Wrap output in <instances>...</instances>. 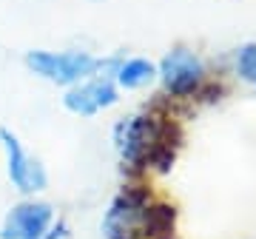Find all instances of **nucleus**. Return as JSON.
<instances>
[{
	"instance_id": "obj_1",
	"label": "nucleus",
	"mask_w": 256,
	"mask_h": 239,
	"mask_svg": "<svg viewBox=\"0 0 256 239\" xmlns=\"http://www.w3.org/2000/svg\"><path fill=\"white\" fill-rule=\"evenodd\" d=\"M111 142L122 168L128 171H148V168L168 171L176 154L174 126L154 111L120 117L111 128Z\"/></svg>"
},
{
	"instance_id": "obj_2",
	"label": "nucleus",
	"mask_w": 256,
	"mask_h": 239,
	"mask_svg": "<svg viewBox=\"0 0 256 239\" xmlns=\"http://www.w3.org/2000/svg\"><path fill=\"white\" fill-rule=\"evenodd\" d=\"M100 230L102 239H171L174 208L156 202L142 185H126L111 196Z\"/></svg>"
},
{
	"instance_id": "obj_3",
	"label": "nucleus",
	"mask_w": 256,
	"mask_h": 239,
	"mask_svg": "<svg viewBox=\"0 0 256 239\" xmlns=\"http://www.w3.org/2000/svg\"><path fill=\"white\" fill-rule=\"evenodd\" d=\"M23 63L34 77L52 86H60V88H72L94 74L106 72V60L92 54V52H82V48H63V52L28 48L23 54Z\"/></svg>"
},
{
	"instance_id": "obj_4",
	"label": "nucleus",
	"mask_w": 256,
	"mask_h": 239,
	"mask_svg": "<svg viewBox=\"0 0 256 239\" xmlns=\"http://www.w3.org/2000/svg\"><path fill=\"white\" fill-rule=\"evenodd\" d=\"M156 80L162 92L174 100H191L200 97L208 86V68L196 52L185 46L171 48L168 54L156 63Z\"/></svg>"
},
{
	"instance_id": "obj_5",
	"label": "nucleus",
	"mask_w": 256,
	"mask_h": 239,
	"mask_svg": "<svg viewBox=\"0 0 256 239\" xmlns=\"http://www.w3.org/2000/svg\"><path fill=\"white\" fill-rule=\"evenodd\" d=\"M0 151L6 162V176L20 196H37L48 188V171L12 128L0 126Z\"/></svg>"
},
{
	"instance_id": "obj_6",
	"label": "nucleus",
	"mask_w": 256,
	"mask_h": 239,
	"mask_svg": "<svg viewBox=\"0 0 256 239\" xmlns=\"http://www.w3.org/2000/svg\"><path fill=\"white\" fill-rule=\"evenodd\" d=\"M57 220L54 205L40 196H23L6 211L0 222V239H43Z\"/></svg>"
},
{
	"instance_id": "obj_7",
	"label": "nucleus",
	"mask_w": 256,
	"mask_h": 239,
	"mask_svg": "<svg viewBox=\"0 0 256 239\" xmlns=\"http://www.w3.org/2000/svg\"><path fill=\"white\" fill-rule=\"evenodd\" d=\"M117 102H120V88L114 86L108 72L94 74L88 80L66 88L63 94V108L74 117H97Z\"/></svg>"
},
{
	"instance_id": "obj_8",
	"label": "nucleus",
	"mask_w": 256,
	"mask_h": 239,
	"mask_svg": "<svg viewBox=\"0 0 256 239\" xmlns=\"http://www.w3.org/2000/svg\"><path fill=\"white\" fill-rule=\"evenodd\" d=\"M106 72L120 92H140L156 80V63L148 57H114L106 60Z\"/></svg>"
},
{
	"instance_id": "obj_9",
	"label": "nucleus",
	"mask_w": 256,
	"mask_h": 239,
	"mask_svg": "<svg viewBox=\"0 0 256 239\" xmlns=\"http://www.w3.org/2000/svg\"><path fill=\"white\" fill-rule=\"evenodd\" d=\"M234 68H236L239 80L248 83L256 92V43H245L236 48L234 54Z\"/></svg>"
},
{
	"instance_id": "obj_10",
	"label": "nucleus",
	"mask_w": 256,
	"mask_h": 239,
	"mask_svg": "<svg viewBox=\"0 0 256 239\" xmlns=\"http://www.w3.org/2000/svg\"><path fill=\"white\" fill-rule=\"evenodd\" d=\"M68 236H72V228H68V222L60 220V216H57V220L52 222V228L43 234V239H68Z\"/></svg>"
}]
</instances>
